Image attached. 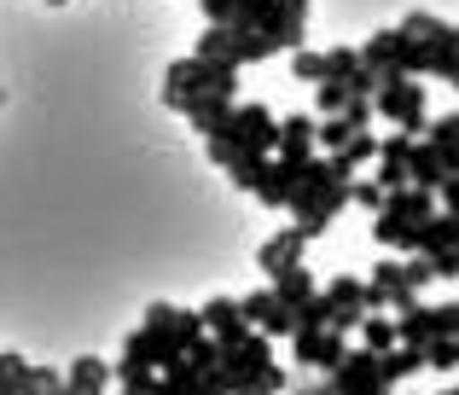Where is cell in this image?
<instances>
[{
	"mask_svg": "<svg viewBox=\"0 0 459 395\" xmlns=\"http://www.w3.org/2000/svg\"><path fill=\"white\" fill-rule=\"evenodd\" d=\"M198 338H210V326H204V308L192 314V308L152 303L146 320H140V331L123 343V361H117V373H140V366L163 373V366H175L180 355H192V343H198Z\"/></svg>",
	"mask_w": 459,
	"mask_h": 395,
	"instance_id": "6da1fadb",
	"label": "cell"
},
{
	"mask_svg": "<svg viewBox=\"0 0 459 395\" xmlns=\"http://www.w3.org/2000/svg\"><path fill=\"white\" fill-rule=\"evenodd\" d=\"M343 203H355V186H349L343 175H337L332 151L308 158V169H303V186H297V198H291V215H297V227H303L308 238H320L325 227H332V215L343 210Z\"/></svg>",
	"mask_w": 459,
	"mask_h": 395,
	"instance_id": "7a4b0ae2",
	"label": "cell"
},
{
	"mask_svg": "<svg viewBox=\"0 0 459 395\" xmlns=\"http://www.w3.org/2000/svg\"><path fill=\"white\" fill-rule=\"evenodd\" d=\"M210 93H233L238 99V70L215 64V58H204V53H186V58H175V64L163 70V105L169 111L186 116V105L210 99Z\"/></svg>",
	"mask_w": 459,
	"mask_h": 395,
	"instance_id": "3957f363",
	"label": "cell"
},
{
	"mask_svg": "<svg viewBox=\"0 0 459 395\" xmlns=\"http://www.w3.org/2000/svg\"><path fill=\"white\" fill-rule=\"evenodd\" d=\"M210 140H227L233 151H250V158H273V151H280V116H273L268 105H245L238 99L233 116H227V128L210 134Z\"/></svg>",
	"mask_w": 459,
	"mask_h": 395,
	"instance_id": "277c9868",
	"label": "cell"
},
{
	"mask_svg": "<svg viewBox=\"0 0 459 395\" xmlns=\"http://www.w3.org/2000/svg\"><path fill=\"white\" fill-rule=\"evenodd\" d=\"M378 116H390L402 134H419L425 140L430 134V99H425V82H413V76H390L378 88Z\"/></svg>",
	"mask_w": 459,
	"mask_h": 395,
	"instance_id": "5b68a950",
	"label": "cell"
},
{
	"mask_svg": "<svg viewBox=\"0 0 459 395\" xmlns=\"http://www.w3.org/2000/svg\"><path fill=\"white\" fill-rule=\"evenodd\" d=\"M325 378H332L343 395H390L395 390L390 378H384V355L367 349V343H360V349H349V361L337 366V373H325Z\"/></svg>",
	"mask_w": 459,
	"mask_h": 395,
	"instance_id": "8992f818",
	"label": "cell"
},
{
	"mask_svg": "<svg viewBox=\"0 0 459 395\" xmlns=\"http://www.w3.org/2000/svg\"><path fill=\"white\" fill-rule=\"evenodd\" d=\"M0 395H65V378L53 366H30L23 355H0Z\"/></svg>",
	"mask_w": 459,
	"mask_h": 395,
	"instance_id": "52a82bcc",
	"label": "cell"
},
{
	"mask_svg": "<svg viewBox=\"0 0 459 395\" xmlns=\"http://www.w3.org/2000/svg\"><path fill=\"white\" fill-rule=\"evenodd\" d=\"M245 314H250V326H262L268 338H297V326H303V314H297V308L273 291V279L262 285V291L245 296Z\"/></svg>",
	"mask_w": 459,
	"mask_h": 395,
	"instance_id": "ba28073f",
	"label": "cell"
},
{
	"mask_svg": "<svg viewBox=\"0 0 459 395\" xmlns=\"http://www.w3.org/2000/svg\"><path fill=\"white\" fill-rule=\"evenodd\" d=\"M291 349H297V361H303V366L337 373V366L349 361V331H337V326H314V331H297Z\"/></svg>",
	"mask_w": 459,
	"mask_h": 395,
	"instance_id": "9c48e42d",
	"label": "cell"
},
{
	"mask_svg": "<svg viewBox=\"0 0 459 395\" xmlns=\"http://www.w3.org/2000/svg\"><path fill=\"white\" fill-rule=\"evenodd\" d=\"M325 296H332V326L337 331H360V320L372 314L367 308V279H355V273L325 279Z\"/></svg>",
	"mask_w": 459,
	"mask_h": 395,
	"instance_id": "30bf717a",
	"label": "cell"
},
{
	"mask_svg": "<svg viewBox=\"0 0 459 395\" xmlns=\"http://www.w3.org/2000/svg\"><path fill=\"white\" fill-rule=\"evenodd\" d=\"M273 158H291V163L320 158V111L280 116V151H273Z\"/></svg>",
	"mask_w": 459,
	"mask_h": 395,
	"instance_id": "8fae6325",
	"label": "cell"
},
{
	"mask_svg": "<svg viewBox=\"0 0 459 395\" xmlns=\"http://www.w3.org/2000/svg\"><path fill=\"white\" fill-rule=\"evenodd\" d=\"M303 169H308V163L268 158V169H262V181H256V203H268V210H291L297 186H303Z\"/></svg>",
	"mask_w": 459,
	"mask_h": 395,
	"instance_id": "7c38bea8",
	"label": "cell"
},
{
	"mask_svg": "<svg viewBox=\"0 0 459 395\" xmlns=\"http://www.w3.org/2000/svg\"><path fill=\"white\" fill-rule=\"evenodd\" d=\"M413 146H419V134H402V128L384 140V151H378V181H384V193L413 186Z\"/></svg>",
	"mask_w": 459,
	"mask_h": 395,
	"instance_id": "4fadbf2b",
	"label": "cell"
},
{
	"mask_svg": "<svg viewBox=\"0 0 459 395\" xmlns=\"http://www.w3.org/2000/svg\"><path fill=\"white\" fill-rule=\"evenodd\" d=\"M303 245H308V233H303V227H285V233L262 238V250H256V268L268 273V279H280L285 268H297V262H303Z\"/></svg>",
	"mask_w": 459,
	"mask_h": 395,
	"instance_id": "5bb4252c",
	"label": "cell"
},
{
	"mask_svg": "<svg viewBox=\"0 0 459 395\" xmlns=\"http://www.w3.org/2000/svg\"><path fill=\"white\" fill-rule=\"evenodd\" d=\"M204 326H210V338H221V343H238V338L250 331L245 296H210V303H204Z\"/></svg>",
	"mask_w": 459,
	"mask_h": 395,
	"instance_id": "9a60e30c",
	"label": "cell"
},
{
	"mask_svg": "<svg viewBox=\"0 0 459 395\" xmlns=\"http://www.w3.org/2000/svg\"><path fill=\"white\" fill-rule=\"evenodd\" d=\"M111 384H117V366H105L100 355H82L65 373V395H105Z\"/></svg>",
	"mask_w": 459,
	"mask_h": 395,
	"instance_id": "2e32d148",
	"label": "cell"
},
{
	"mask_svg": "<svg viewBox=\"0 0 459 395\" xmlns=\"http://www.w3.org/2000/svg\"><path fill=\"white\" fill-rule=\"evenodd\" d=\"M233 93H210V99H192L186 105V123L192 128H198V134L204 140H210V134H221V128H227V116H233Z\"/></svg>",
	"mask_w": 459,
	"mask_h": 395,
	"instance_id": "e0dca14e",
	"label": "cell"
},
{
	"mask_svg": "<svg viewBox=\"0 0 459 395\" xmlns=\"http://www.w3.org/2000/svg\"><path fill=\"white\" fill-rule=\"evenodd\" d=\"M198 53L215 58V64H245V41H238V30H227V23H210V30L198 35Z\"/></svg>",
	"mask_w": 459,
	"mask_h": 395,
	"instance_id": "ac0fdd59",
	"label": "cell"
},
{
	"mask_svg": "<svg viewBox=\"0 0 459 395\" xmlns=\"http://www.w3.org/2000/svg\"><path fill=\"white\" fill-rule=\"evenodd\" d=\"M378 215H395V221H430L437 215V193H425V186H402V193H390Z\"/></svg>",
	"mask_w": 459,
	"mask_h": 395,
	"instance_id": "d6986e66",
	"label": "cell"
},
{
	"mask_svg": "<svg viewBox=\"0 0 459 395\" xmlns=\"http://www.w3.org/2000/svg\"><path fill=\"white\" fill-rule=\"evenodd\" d=\"M413 186H425V193H442V186H448V158H442L430 140L413 146Z\"/></svg>",
	"mask_w": 459,
	"mask_h": 395,
	"instance_id": "ffe728a7",
	"label": "cell"
},
{
	"mask_svg": "<svg viewBox=\"0 0 459 395\" xmlns=\"http://www.w3.org/2000/svg\"><path fill=\"white\" fill-rule=\"evenodd\" d=\"M430 76H442L448 88H459V23H448V30L430 41Z\"/></svg>",
	"mask_w": 459,
	"mask_h": 395,
	"instance_id": "44dd1931",
	"label": "cell"
},
{
	"mask_svg": "<svg viewBox=\"0 0 459 395\" xmlns=\"http://www.w3.org/2000/svg\"><path fill=\"white\" fill-rule=\"evenodd\" d=\"M372 285H384V291H390V303H395V314H402V308H413L419 303V291L413 285H407V262H378V268H372Z\"/></svg>",
	"mask_w": 459,
	"mask_h": 395,
	"instance_id": "7402d4cb",
	"label": "cell"
},
{
	"mask_svg": "<svg viewBox=\"0 0 459 395\" xmlns=\"http://www.w3.org/2000/svg\"><path fill=\"white\" fill-rule=\"evenodd\" d=\"M425 349H419V343H395L390 355H384V378H390V384H407V378L413 373H425Z\"/></svg>",
	"mask_w": 459,
	"mask_h": 395,
	"instance_id": "603a6c76",
	"label": "cell"
},
{
	"mask_svg": "<svg viewBox=\"0 0 459 395\" xmlns=\"http://www.w3.org/2000/svg\"><path fill=\"white\" fill-rule=\"evenodd\" d=\"M360 343H367V349H378V355H390L395 343H402V320H390V314H367V320H360Z\"/></svg>",
	"mask_w": 459,
	"mask_h": 395,
	"instance_id": "cb8c5ba5",
	"label": "cell"
},
{
	"mask_svg": "<svg viewBox=\"0 0 459 395\" xmlns=\"http://www.w3.org/2000/svg\"><path fill=\"white\" fill-rule=\"evenodd\" d=\"M273 291H280V296H285L291 308H303L308 296H320V285H314V273L303 268V262H297V268H285L280 279H273Z\"/></svg>",
	"mask_w": 459,
	"mask_h": 395,
	"instance_id": "d4e9b609",
	"label": "cell"
},
{
	"mask_svg": "<svg viewBox=\"0 0 459 395\" xmlns=\"http://www.w3.org/2000/svg\"><path fill=\"white\" fill-rule=\"evenodd\" d=\"M291 76L320 88V82H332V58H325V53H308V47H297V53H291Z\"/></svg>",
	"mask_w": 459,
	"mask_h": 395,
	"instance_id": "484cf974",
	"label": "cell"
},
{
	"mask_svg": "<svg viewBox=\"0 0 459 395\" xmlns=\"http://www.w3.org/2000/svg\"><path fill=\"white\" fill-rule=\"evenodd\" d=\"M349 99H355L349 82H320V88H314V111H320V116H343Z\"/></svg>",
	"mask_w": 459,
	"mask_h": 395,
	"instance_id": "4316f807",
	"label": "cell"
},
{
	"mask_svg": "<svg viewBox=\"0 0 459 395\" xmlns=\"http://www.w3.org/2000/svg\"><path fill=\"white\" fill-rule=\"evenodd\" d=\"M355 134H360V128L349 123V116H320V151H343Z\"/></svg>",
	"mask_w": 459,
	"mask_h": 395,
	"instance_id": "83f0119b",
	"label": "cell"
},
{
	"mask_svg": "<svg viewBox=\"0 0 459 395\" xmlns=\"http://www.w3.org/2000/svg\"><path fill=\"white\" fill-rule=\"evenodd\" d=\"M378 151H384V140L372 134V128H360V134H355V140L343 146V158H349V163L360 169V163H378Z\"/></svg>",
	"mask_w": 459,
	"mask_h": 395,
	"instance_id": "f1b7e54d",
	"label": "cell"
},
{
	"mask_svg": "<svg viewBox=\"0 0 459 395\" xmlns=\"http://www.w3.org/2000/svg\"><path fill=\"white\" fill-rule=\"evenodd\" d=\"M325 58H332V82H349L367 58H360V47H325Z\"/></svg>",
	"mask_w": 459,
	"mask_h": 395,
	"instance_id": "f546056e",
	"label": "cell"
},
{
	"mask_svg": "<svg viewBox=\"0 0 459 395\" xmlns=\"http://www.w3.org/2000/svg\"><path fill=\"white\" fill-rule=\"evenodd\" d=\"M425 361H430V373H454L459 366V338H437L425 349Z\"/></svg>",
	"mask_w": 459,
	"mask_h": 395,
	"instance_id": "4dcf8cb0",
	"label": "cell"
},
{
	"mask_svg": "<svg viewBox=\"0 0 459 395\" xmlns=\"http://www.w3.org/2000/svg\"><path fill=\"white\" fill-rule=\"evenodd\" d=\"M402 30L413 35V41H437V35L448 30V23H442V18H430V12H407V18H402Z\"/></svg>",
	"mask_w": 459,
	"mask_h": 395,
	"instance_id": "1f68e13d",
	"label": "cell"
},
{
	"mask_svg": "<svg viewBox=\"0 0 459 395\" xmlns=\"http://www.w3.org/2000/svg\"><path fill=\"white\" fill-rule=\"evenodd\" d=\"M280 390H285V366L280 361H273L268 373H256L250 384H238V395H280Z\"/></svg>",
	"mask_w": 459,
	"mask_h": 395,
	"instance_id": "d6a6232c",
	"label": "cell"
},
{
	"mask_svg": "<svg viewBox=\"0 0 459 395\" xmlns=\"http://www.w3.org/2000/svg\"><path fill=\"white\" fill-rule=\"evenodd\" d=\"M430 146H437V151H459V111H448V116H442V123H430Z\"/></svg>",
	"mask_w": 459,
	"mask_h": 395,
	"instance_id": "836d02e7",
	"label": "cell"
},
{
	"mask_svg": "<svg viewBox=\"0 0 459 395\" xmlns=\"http://www.w3.org/2000/svg\"><path fill=\"white\" fill-rule=\"evenodd\" d=\"M355 203H360V210H372V215H378L384 203H390V193H384V181H355Z\"/></svg>",
	"mask_w": 459,
	"mask_h": 395,
	"instance_id": "e575fe53",
	"label": "cell"
},
{
	"mask_svg": "<svg viewBox=\"0 0 459 395\" xmlns=\"http://www.w3.org/2000/svg\"><path fill=\"white\" fill-rule=\"evenodd\" d=\"M437 273L442 279H459V250H437Z\"/></svg>",
	"mask_w": 459,
	"mask_h": 395,
	"instance_id": "d590c367",
	"label": "cell"
},
{
	"mask_svg": "<svg viewBox=\"0 0 459 395\" xmlns=\"http://www.w3.org/2000/svg\"><path fill=\"white\" fill-rule=\"evenodd\" d=\"M437 198H442V210H459V175H454V181H448V186H442V193H437Z\"/></svg>",
	"mask_w": 459,
	"mask_h": 395,
	"instance_id": "8d00e7d4",
	"label": "cell"
},
{
	"mask_svg": "<svg viewBox=\"0 0 459 395\" xmlns=\"http://www.w3.org/2000/svg\"><path fill=\"white\" fill-rule=\"evenodd\" d=\"M297 395H343V390H337L332 378H325V384H314V390H297Z\"/></svg>",
	"mask_w": 459,
	"mask_h": 395,
	"instance_id": "74e56055",
	"label": "cell"
},
{
	"mask_svg": "<svg viewBox=\"0 0 459 395\" xmlns=\"http://www.w3.org/2000/svg\"><path fill=\"white\" fill-rule=\"evenodd\" d=\"M442 395H459V384H454V390H442Z\"/></svg>",
	"mask_w": 459,
	"mask_h": 395,
	"instance_id": "f35d334b",
	"label": "cell"
},
{
	"mask_svg": "<svg viewBox=\"0 0 459 395\" xmlns=\"http://www.w3.org/2000/svg\"><path fill=\"white\" fill-rule=\"evenodd\" d=\"M53 6H70V0H53Z\"/></svg>",
	"mask_w": 459,
	"mask_h": 395,
	"instance_id": "ab89813d",
	"label": "cell"
}]
</instances>
